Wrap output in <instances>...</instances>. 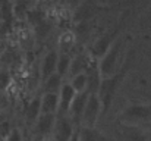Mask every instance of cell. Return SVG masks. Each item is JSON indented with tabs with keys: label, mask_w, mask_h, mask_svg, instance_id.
Wrapping results in <instances>:
<instances>
[{
	"label": "cell",
	"mask_w": 151,
	"mask_h": 141,
	"mask_svg": "<svg viewBox=\"0 0 151 141\" xmlns=\"http://www.w3.org/2000/svg\"><path fill=\"white\" fill-rule=\"evenodd\" d=\"M85 75H87V91H88V94H97L101 78H103L97 60H93L88 63V66L85 69Z\"/></svg>",
	"instance_id": "cell-9"
},
{
	"label": "cell",
	"mask_w": 151,
	"mask_h": 141,
	"mask_svg": "<svg viewBox=\"0 0 151 141\" xmlns=\"http://www.w3.org/2000/svg\"><path fill=\"white\" fill-rule=\"evenodd\" d=\"M69 84H70V87L73 88V91L76 94L87 91V75H85V72H79V74L73 75L72 81Z\"/></svg>",
	"instance_id": "cell-14"
},
{
	"label": "cell",
	"mask_w": 151,
	"mask_h": 141,
	"mask_svg": "<svg viewBox=\"0 0 151 141\" xmlns=\"http://www.w3.org/2000/svg\"><path fill=\"white\" fill-rule=\"evenodd\" d=\"M69 141H81L79 140V131H75V132H73V135L70 137V140Z\"/></svg>",
	"instance_id": "cell-19"
},
{
	"label": "cell",
	"mask_w": 151,
	"mask_h": 141,
	"mask_svg": "<svg viewBox=\"0 0 151 141\" xmlns=\"http://www.w3.org/2000/svg\"><path fill=\"white\" fill-rule=\"evenodd\" d=\"M54 122H56V115H51V113H46V115H41L37 118V132L41 134V135H47L49 132L53 131V127H54Z\"/></svg>",
	"instance_id": "cell-11"
},
{
	"label": "cell",
	"mask_w": 151,
	"mask_h": 141,
	"mask_svg": "<svg viewBox=\"0 0 151 141\" xmlns=\"http://www.w3.org/2000/svg\"><path fill=\"white\" fill-rule=\"evenodd\" d=\"M126 37H120L117 41L111 43L110 47L106 50V53L103 54L101 60L99 62V68H100L101 77H109L111 74H114L117 71V60L120 57V53H122V47L123 44H126Z\"/></svg>",
	"instance_id": "cell-2"
},
{
	"label": "cell",
	"mask_w": 151,
	"mask_h": 141,
	"mask_svg": "<svg viewBox=\"0 0 151 141\" xmlns=\"http://www.w3.org/2000/svg\"><path fill=\"white\" fill-rule=\"evenodd\" d=\"M9 85V74L7 72H0V90L6 88Z\"/></svg>",
	"instance_id": "cell-17"
},
{
	"label": "cell",
	"mask_w": 151,
	"mask_h": 141,
	"mask_svg": "<svg viewBox=\"0 0 151 141\" xmlns=\"http://www.w3.org/2000/svg\"><path fill=\"white\" fill-rule=\"evenodd\" d=\"M60 87H62V77L57 75L56 72L53 75H50L49 78L44 80V90H46V93H59Z\"/></svg>",
	"instance_id": "cell-13"
},
{
	"label": "cell",
	"mask_w": 151,
	"mask_h": 141,
	"mask_svg": "<svg viewBox=\"0 0 151 141\" xmlns=\"http://www.w3.org/2000/svg\"><path fill=\"white\" fill-rule=\"evenodd\" d=\"M9 141H21V135L18 134V131H13V132H12V135H10Z\"/></svg>",
	"instance_id": "cell-18"
},
{
	"label": "cell",
	"mask_w": 151,
	"mask_h": 141,
	"mask_svg": "<svg viewBox=\"0 0 151 141\" xmlns=\"http://www.w3.org/2000/svg\"><path fill=\"white\" fill-rule=\"evenodd\" d=\"M147 141H151V135H148V140H147Z\"/></svg>",
	"instance_id": "cell-20"
},
{
	"label": "cell",
	"mask_w": 151,
	"mask_h": 141,
	"mask_svg": "<svg viewBox=\"0 0 151 141\" xmlns=\"http://www.w3.org/2000/svg\"><path fill=\"white\" fill-rule=\"evenodd\" d=\"M73 132H75V127L68 116L56 118V122L53 127L54 141H69L70 137L73 135Z\"/></svg>",
	"instance_id": "cell-8"
},
{
	"label": "cell",
	"mask_w": 151,
	"mask_h": 141,
	"mask_svg": "<svg viewBox=\"0 0 151 141\" xmlns=\"http://www.w3.org/2000/svg\"><path fill=\"white\" fill-rule=\"evenodd\" d=\"M38 116H40V98H34L28 106L27 118H28V121L34 122V121H37Z\"/></svg>",
	"instance_id": "cell-16"
},
{
	"label": "cell",
	"mask_w": 151,
	"mask_h": 141,
	"mask_svg": "<svg viewBox=\"0 0 151 141\" xmlns=\"http://www.w3.org/2000/svg\"><path fill=\"white\" fill-rule=\"evenodd\" d=\"M59 106V93H44V95L40 98V113L46 115L51 113L56 115Z\"/></svg>",
	"instance_id": "cell-10"
},
{
	"label": "cell",
	"mask_w": 151,
	"mask_h": 141,
	"mask_svg": "<svg viewBox=\"0 0 151 141\" xmlns=\"http://www.w3.org/2000/svg\"><path fill=\"white\" fill-rule=\"evenodd\" d=\"M88 91H82V93L75 94L69 112H68V118L70 119V122L73 124V127H81V119H82V113H84V107L87 104L88 100Z\"/></svg>",
	"instance_id": "cell-6"
},
{
	"label": "cell",
	"mask_w": 151,
	"mask_h": 141,
	"mask_svg": "<svg viewBox=\"0 0 151 141\" xmlns=\"http://www.w3.org/2000/svg\"><path fill=\"white\" fill-rule=\"evenodd\" d=\"M69 66H70V59L68 54H62L57 57V63H56V74L60 75L62 78L69 74Z\"/></svg>",
	"instance_id": "cell-15"
},
{
	"label": "cell",
	"mask_w": 151,
	"mask_h": 141,
	"mask_svg": "<svg viewBox=\"0 0 151 141\" xmlns=\"http://www.w3.org/2000/svg\"><path fill=\"white\" fill-rule=\"evenodd\" d=\"M114 137L117 141H147L148 134L142 131V128H138L137 125L122 124L116 121L114 127Z\"/></svg>",
	"instance_id": "cell-4"
},
{
	"label": "cell",
	"mask_w": 151,
	"mask_h": 141,
	"mask_svg": "<svg viewBox=\"0 0 151 141\" xmlns=\"http://www.w3.org/2000/svg\"><path fill=\"white\" fill-rule=\"evenodd\" d=\"M57 57H59V54H57L56 51H50V53H47L46 57L43 59V65H41V77H43V81L56 72Z\"/></svg>",
	"instance_id": "cell-12"
},
{
	"label": "cell",
	"mask_w": 151,
	"mask_h": 141,
	"mask_svg": "<svg viewBox=\"0 0 151 141\" xmlns=\"http://www.w3.org/2000/svg\"><path fill=\"white\" fill-rule=\"evenodd\" d=\"M100 113H101V103L99 95L97 94H90L88 100H87V104L84 107L82 119H81V124L84 125V128L94 129Z\"/></svg>",
	"instance_id": "cell-5"
},
{
	"label": "cell",
	"mask_w": 151,
	"mask_h": 141,
	"mask_svg": "<svg viewBox=\"0 0 151 141\" xmlns=\"http://www.w3.org/2000/svg\"><path fill=\"white\" fill-rule=\"evenodd\" d=\"M75 94L76 93L73 91V88L70 87L69 82L62 84V87L59 90V106H57L56 118H65V116H68V112H69V107H70V103H72Z\"/></svg>",
	"instance_id": "cell-7"
},
{
	"label": "cell",
	"mask_w": 151,
	"mask_h": 141,
	"mask_svg": "<svg viewBox=\"0 0 151 141\" xmlns=\"http://www.w3.org/2000/svg\"><path fill=\"white\" fill-rule=\"evenodd\" d=\"M134 60H135V50H131V51L126 54L125 60L122 62V65L117 68V71H116L114 74L101 78L97 95H99V98H100L101 115H103V116L109 112V109H110V106H111V103H113V100H114V95L117 93V90L120 88V85L123 84V81H125L128 72H129L131 68H132Z\"/></svg>",
	"instance_id": "cell-1"
},
{
	"label": "cell",
	"mask_w": 151,
	"mask_h": 141,
	"mask_svg": "<svg viewBox=\"0 0 151 141\" xmlns=\"http://www.w3.org/2000/svg\"><path fill=\"white\" fill-rule=\"evenodd\" d=\"M117 121L122 124H129V125H137L141 122L151 124V106H148V104H131L119 115Z\"/></svg>",
	"instance_id": "cell-3"
}]
</instances>
